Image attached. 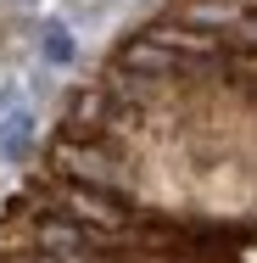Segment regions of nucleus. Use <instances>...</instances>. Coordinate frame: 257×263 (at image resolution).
<instances>
[{"mask_svg": "<svg viewBox=\"0 0 257 263\" xmlns=\"http://www.w3.org/2000/svg\"><path fill=\"white\" fill-rule=\"evenodd\" d=\"M62 168L78 185H123V162L106 157V152H90V146H67L62 152Z\"/></svg>", "mask_w": 257, "mask_h": 263, "instance_id": "obj_1", "label": "nucleus"}, {"mask_svg": "<svg viewBox=\"0 0 257 263\" xmlns=\"http://www.w3.org/2000/svg\"><path fill=\"white\" fill-rule=\"evenodd\" d=\"M67 213L78 218V224H95V230H123V213L112 208L106 196H95V191H84V185H67Z\"/></svg>", "mask_w": 257, "mask_h": 263, "instance_id": "obj_2", "label": "nucleus"}, {"mask_svg": "<svg viewBox=\"0 0 257 263\" xmlns=\"http://www.w3.org/2000/svg\"><path fill=\"white\" fill-rule=\"evenodd\" d=\"M34 112L28 106H11L6 118H0V162H23L28 157V146H34Z\"/></svg>", "mask_w": 257, "mask_h": 263, "instance_id": "obj_3", "label": "nucleus"}, {"mask_svg": "<svg viewBox=\"0 0 257 263\" xmlns=\"http://www.w3.org/2000/svg\"><path fill=\"white\" fill-rule=\"evenodd\" d=\"M123 67H146V73H185L190 62L179 51H168L162 40H134L129 51H123Z\"/></svg>", "mask_w": 257, "mask_h": 263, "instance_id": "obj_4", "label": "nucleus"}, {"mask_svg": "<svg viewBox=\"0 0 257 263\" xmlns=\"http://www.w3.org/2000/svg\"><path fill=\"white\" fill-rule=\"evenodd\" d=\"M39 56H45L51 67H67V62L78 56V40H73V28H67L62 17H45V23H39Z\"/></svg>", "mask_w": 257, "mask_h": 263, "instance_id": "obj_5", "label": "nucleus"}, {"mask_svg": "<svg viewBox=\"0 0 257 263\" xmlns=\"http://www.w3.org/2000/svg\"><path fill=\"white\" fill-rule=\"evenodd\" d=\"M235 34H241V40H252V45H257V11H241V23H235Z\"/></svg>", "mask_w": 257, "mask_h": 263, "instance_id": "obj_6", "label": "nucleus"}]
</instances>
